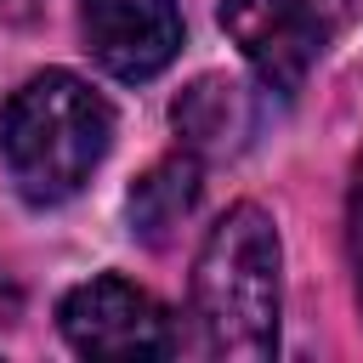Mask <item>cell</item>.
Returning <instances> with one entry per match:
<instances>
[{
  "label": "cell",
  "mask_w": 363,
  "mask_h": 363,
  "mask_svg": "<svg viewBox=\"0 0 363 363\" xmlns=\"http://www.w3.org/2000/svg\"><path fill=\"white\" fill-rule=\"evenodd\" d=\"M57 323L79 357H164V352H176L170 312L119 272L74 284L57 306Z\"/></svg>",
  "instance_id": "obj_4"
},
{
  "label": "cell",
  "mask_w": 363,
  "mask_h": 363,
  "mask_svg": "<svg viewBox=\"0 0 363 363\" xmlns=\"http://www.w3.org/2000/svg\"><path fill=\"white\" fill-rule=\"evenodd\" d=\"M40 0H0V23H34Z\"/></svg>",
  "instance_id": "obj_10"
},
{
  "label": "cell",
  "mask_w": 363,
  "mask_h": 363,
  "mask_svg": "<svg viewBox=\"0 0 363 363\" xmlns=\"http://www.w3.org/2000/svg\"><path fill=\"white\" fill-rule=\"evenodd\" d=\"M352 0H221V28L267 91L295 96L329 40L352 23Z\"/></svg>",
  "instance_id": "obj_3"
},
{
  "label": "cell",
  "mask_w": 363,
  "mask_h": 363,
  "mask_svg": "<svg viewBox=\"0 0 363 363\" xmlns=\"http://www.w3.org/2000/svg\"><path fill=\"white\" fill-rule=\"evenodd\" d=\"M17 312H23V289L0 272V329H6V323H17Z\"/></svg>",
  "instance_id": "obj_9"
},
{
  "label": "cell",
  "mask_w": 363,
  "mask_h": 363,
  "mask_svg": "<svg viewBox=\"0 0 363 363\" xmlns=\"http://www.w3.org/2000/svg\"><path fill=\"white\" fill-rule=\"evenodd\" d=\"M278 227L261 204H233L193 261V323L210 357L261 363L278 352Z\"/></svg>",
  "instance_id": "obj_1"
},
{
  "label": "cell",
  "mask_w": 363,
  "mask_h": 363,
  "mask_svg": "<svg viewBox=\"0 0 363 363\" xmlns=\"http://www.w3.org/2000/svg\"><path fill=\"white\" fill-rule=\"evenodd\" d=\"M346 255H352L357 306H363V153H357V164H352V193H346Z\"/></svg>",
  "instance_id": "obj_8"
},
{
  "label": "cell",
  "mask_w": 363,
  "mask_h": 363,
  "mask_svg": "<svg viewBox=\"0 0 363 363\" xmlns=\"http://www.w3.org/2000/svg\"><path fill=\"white\" fill-rule=\"evenodd\" d=\"M113 142V108L68 68H45L11 91L0 108V153L6 176L28 204L74 199Z\"/></svg>",
  "instance_id": "obj_2"
},
{
  "label": "cell",
  "mask_w": 363,
  "mask_h": 363,
  "mask_svg": "<svg viewBox=\"0 0 363 363\" xmlns=\"http://www.w3.org/2000/svg\"><path fill=\"white\" fill-rule=\"evenodd\" d=\"M85 51L113 79H153L182 51V11L176 0H79Z\"/></svg>",
  "instance_id": "obj_5"
},
{
  "label": "cell",
  "mask_w": 363,
  "mask_h": 363,
  "mask_svg": "<svg viewBox=\"0 0 363 363\" xmlns=\"http://www.w3.org/2000/svg\"><path fill=\"white\" fill-rule=\"evenodd\" d=\"M170 119H176L187 153H199V159H233L255 136V96L238 79H227V74H199L170 102Z\"/></svg>",
  "instance_id": "obj_6"
},
{
  "label": "cell",
  "mask_w": 363,
  "mask_h": 363,
  "mask_svg": "<svg viewBox=\"0 0 363 363\" xmlns=\"http://www.w3.org/2000/svg\"><path fill=\"white\" fill-rule=\"evenodd\" d=\"M199 187H204V170H199V153H170L159 159L136 187H130V233L153 250H164L176 238V227L199 210Z\"/></svg>",
  "instance_id": "obj_7"
}]
</instances>
